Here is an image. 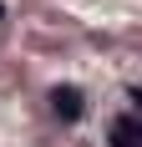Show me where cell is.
Instances as JSON below:
<instances>
[{
	"instance_id": "cell-1",
	"label": "cell",
	"mask_w": 142,
	"mask_h": 147,
	"mask_svg": "<svg viewBox=\"0 0 142 147\" xmlns=\"http://www.w3.org/2000/svg\"><path fill=\"white\" fill-rule=\"evenodd\" d=\"M112 147H137V122H132V117H117V127H112Z\"/></svg>"
},
{
	"instance_id": "cell-2",
	"label": "cell",
	"mask_w": 142,
	"mask_h": 147,
	"mask_svg": "<svg viewBox=\"0 0 142 147\" xmlns=\"http://www.w3.org/2000/svg\"><path fill=\"white\" fill-rule=\"evenodd\" d=\"M51 102H56V112H66V117H76V112H81V96H76V91H56Z\"/></svg>"
}]
</instances>
